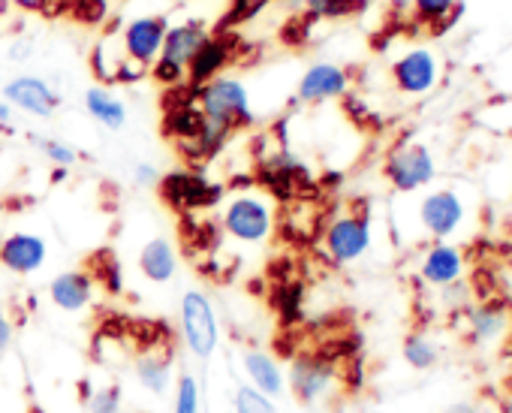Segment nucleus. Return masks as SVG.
I'll return each instance as SVG.
<instances>
[{
	"mask_svg": "<svg viewBox=\"0 0 512 413\" xmlns=\"http://www.w3.org/2000/svg\"><path fill=\"white\" fill-rule=\"evenodd\" d=\"M311 19H350L368 7V0H302Z\"/></svg>",
	"mask_w": 512,
	"mask_h": 413,
	"instance_id": "24",
	"label": "nucleus"
},
{
	"mask_svg": "<svg viewBox=\"0 0 512 413\" xmlns=\"http://www.w3.org/2000/svg\"><path fill=\"white\" fill-rule=\"evenodd\" d=\"M419 275H422V281H428L434 287H452L464 275V257L455 245L434 242L419 263Z\"/></svg>",
	"mask_w": 512,
	"mask_h": 413,
	"instance_id": "18",
	"label": "nucleus"
},
{
	"mask_svg": "<svg viewBox=\"0 0 512 413\" xmlns=\"http://www.w3.org/2000/svg\"><path fill=\"white\" fill-rule=\"evenodd\" d=\"M335 383H338V365H335V359H329L323 353L296 356L290 365V374H287V386L305 404L323 401L335 389Z\"/></svg>",
	"mask_w": 512,
	"mask_h": 413,
	"instance_id": "8",
	"label": "nucleus"
},
{
	"mask_svg": "<svg viewBox=\"0 0 512 413\" xmlns=\"http://www.w3.org/2000/svg\"><path fill=\"white\" fill-rule=\"evenodd\" d=\"M31 55H34V46H31V43H25V40L10 46V58H13V61H28Z\"/></svg>",
	"mask_w": 512,
	"mask_h": 413,
	"instance_id": "35",
	"label": "nucleus"
},
{
	"mask_svg": "<svg viewBox=\"0 0 512 413\" xmlns=\"http://www.w3.org/2000/svg\"><path fill=\"white\" fill-rule=\"evenodd\" d=\"M241 371L247 377V386H253L256 392H263L269 398H281L287 392V371L278 362V356H272L269 350H244L241 353Z\"/></svg>",
	"mask_w": 512,
	"mask_h": 413,
	"instance_id": "16",
	"label": "nucleus"
},
{
	"mask_svg": "<svg viewBox=\"0 0 512 413\" xmlns=\"http://www.w3.org/2000/svg\"><path fill=\"white\" fill-rule=\"evenodd\" d=\"M344 94H350V73L341 64L332 61H317L311 64L299 85H296V100L305 106H320L329 100H341Z\"/></svg>",
	"mask_w": 512,
	"mask_h": 413,
	"instance_id": "13",
	"label": "nucleus"
},
{
	"mask_svg": "<svg viewBox=\"0 0 512 413\" xmlns=\"http://www.w3.org/2000/svg\"><path fill=\"white\" fill-rule=\"evenodd\" d=\"M88 410L91 413H124V395L118 386H97L88 395Z\"/></svg>",
	"mask_w": 512,
	"mask_h": 413,
	"instance_id": "30",
	"label": "nucleus"
},
{
	"mask_svg": "<svg viewBox=\"0 0 512 413\" xmlns=\"http://www.w3.org/2000/svg\"><path fill=\"white\" fill-rule=\"evenodd\" d=\"M278 296H284V302H278L281 314H284L287 320H296V317L302 314V287H299V284H284V287L278 290Z\"/></svg>",
	"mask_w": 512,
	"mask_h": 413,
	"instance_id": "31",
	"label": "nucleus"
},
{
	"mask_svg": "<svg viewBox=\"0 0 512 413\" xmlns=\"http://www.w3.org/2000/svg\"><path fill=\"white\" fill-rule=\"evenodd\" d=\"M157 190H160V199L169 205V209H175L181 215L211 209V205H217L220 196H223V187L214 184L205 172H196V169L163 172L160 181H157Z\"/></svg>",
	"mask_w": 512,
	"mask_h": 413,
	"instance_id": "5",
	"label": "nucleus"
},
{
	"mask_svg": "<svg viewBox=\"0 0 512 413\" xmlns=\"http://www.w3.org/2000/svg\"><path fill=\"white\" fill-rule=\"evenodd\" d=\"M97 293V281L91 278L88 269H70L52 278L49 284V299L58 311L64 314H82L85 308H91Z\"/></svg>",
	"mask_w": 512,
	"mask_h": 413,
	"instance_id": "17",
	"label": "nucleus"
},
{
	"mask_svg": "<svg viewBox=\"0 0 512 413\" xmlns=\"http://www.w3.org/2000/svg\"><path fill=\"white\" fill-rule=\"evenodd\" d=\"M196 106L211 124H220L226 130H241L256 121L250 88L238 76H217L208 85L196 88Z\"/></svg>",
	"mask_w": 512,
	"mask_h": 413,
	"instance_id": "3",
	"label": "nucleus"
},
{
	"mask_svg": "<svg viewBox=\"0 0 512 413\" xmlns=\"http://www.w3.org/2000/svg\"><path fill=\"white\" fill-rule=\"evenodd\" d=\"M139 272L151 284H169L178 275V248L166 236H154L139 248Z\"/></svg>",
	"mask_w": 512,
	"mask_h": 413,
	"instance_id": "19",
	"label": "nucleus"
},
{
	"mask_svg": "<svg viewBox=\"0 0 512 413\" xmlns=\"http://www.w3.org/2000/svg\"><path fill=\"white\" fill-rule=\"evenodd\" d=\"M172 413H202V389H199V380L190 371H184L175 380V389H172Z\"/></svg>",
	"mask_w": 512,
	"mask_h": 413,
	"instance_id": "26",
	"label": "nucleus"
},
{
	"mask_svg": "<svg viewBox=\"0 0 512 413\" xmlns=\"http://www.w3.org/2000/svg\"><path fill=\"white\" fill-rule=\"evenodd\" d=\"M160 175H163V172H160L154 163H148V160H139V163L133 166V184H136V187H157Z\"/></svg>",
	"mask_w": 512,
	"mask_h": 413,
	"instance_id": "32",
	"label": "nucleus"
},
{
	"mask_svg": "<svg viewBox=\"0 0 512 413\" xmlns=\"http://www.w3.org/2000/svg\"><path fill=\"white\" fill-rule=\"evenodd\" d=\"M49 260V245L37 233H10L0 239V266L13 275H34L46 266Z\"/></svg>",
	"mask_w": 512,
	"mask_h": 413,
	"instance_id": "15",
	"label": "nucleus"
},
{
	"mask_svg": "<svg viewBox=\"0 0 512 413\" xmlns=\"http://www.w3.org/2000/svg\"><path fill=\"white\" fill-rule=\"evenodd\" d=\"M235 52H238V37L235 34H211L199 52L193 55V61L187 64V85L193 88H202L208 85L211 79L223 76V70L235 61Z\"/></svg>",
	"mask_w": 512,
	"mask_h": 413,
	"instance_id": "14",
	"label": "nucleus"
},
{
	"mask_svg": "<svg viewBox=\"0 0 512 413\" xmlns=\"http://www.w3.org/2000/svg\"><path fill=\"white\" fill-rule=\"evenodd\" d=\"M464 218H467V209L455 190H434L419 202V224L437 242L455 236Z\"/></svg>",
	"mask_w": 512,
	"mask_h": 413,
	"instance_id": "11",
	"label": "nucleus"
},
{
	"mask_svg": "<svg viewBox=\"0 0 512 413\" xmlns=\"http://www.w3.org/2000/svg\"><path fill=\"white\" fill-rule=\"evenodd\" d=\"M82 103H85V112H88L100 127H106V130H112V133L124 130L127 121H130L127 103H124L112 88H106V85L88 88L85 97H82Z\"/></svg>",
	"mask_w": 512,
	"mask_h": 413,
	"instance_id": "20",
	"label": "nucleus"
},
{
	"mask_svg": "<svg viewBox=\"0 0 512 413\" xmlns=\"http://www.w3.org/2000/svg\"><path fill=\"white\" fill-rule=\"evenodd\" d=\"M211 37L208 25L202 19H187L178 25H169L160 58L151 64L148 76L160 85V88H178L187 82V64L193 61V55L199 52V46Z\"/></svg>",
	"mask_w": 512,
	"mask_h": 413,
	"instance_id": "2",
	"label": "nucleus"
},
{
	"mask_svg": "<svg viewBox=\"0 0 512 413\" xmlns=\"http://www.w3.org/2000/svg\"><path fill=\"white\" fill-rule=\"evenodd\" d=\"M413 13L422 25H431L437 31V25L452 28V19L461 13V7H455V0H413Z\"/></svg>",
	"mask_w": 512,
	"mask_h": 413,
	"instance_id": "23",
	"label": "nucleus"
},
{
	"mask_svg": "<svg viewBox=\"0 0 512 413\" xmlns=\"http://www.w3.org/2000/svg\"><path fill=\"white\" fill-rule=\"evenodd\" d=\"M371 242H374V233H371V218L365 212L338 215L326 227V236H323V248L338 266L359 263L371 251Z\"/></svg>",
	"mask_w": 512,
	"mask_h": 413,
	"instance_id": "7",
	"label": "nucleus"
},
{
	"mask_svg": "<svg viewBox=\"0 0 512 413\" xmlns=\"http://www.w3.org/2000/svg\"><path fill=\"white\" fill-rule=\"evenodd\" d=\"M389 76H392V85L401 94L422 97V94L434 91V85L440 79V64H437V58H434L431 49L416 46V49H410V52H404L401 58L392 61Z\"/></svg>",
	"mask_w": 512,
	"mask_h": 413,
	"instance_id": "10",
	"label": "nucleus"
},
{
	"mask_svg": "<svg viewBox=\"0 0 512 413\" xmlns=\"http://www.w3.org/2000/svg\"><path fill=\"white\" fill-rule=\"evenodd\" d=\"M470 335L476 341H494L506 332V314L494 305H479L470 311Z\"/></svg>",
	"mask_w": 512,
	"mask_h": 413,
	"instance_id": "22",
	"label": "nucleus"
},
{
	"mask_svg": "<svg viewBox=\"0 0 512 413\" xmlns=\"http://www.w3.org/2000/svg\"><path fill=\"white\" fill-rule=\"evenodd\" d=\"M269 4V0H232V10H229V25L232 19H253L256 13H260L263 7Z\"/></svg>",
	"mask_w": 512,
	"mask_h": 413,
	"instance_id": "33",
	"label": "nucleus"
},
{
	"mask_svg": "<svg viewBox=\"0 0 512 413\" xmlns=\"http://www.w3.org/2000/svg\"><path fill=\"white\" fill-rule=\"evenodd\" d=\"M383 175L398 193H413L434 181L437 163H434V154L428 145L410 142V145H398L389 151V157L383 163Z\"/></svg>",
	"mask_w": 512,
	"mask_h": 413,
	"instance_id": "6",
	"label": "nucleus"
},
{
	"mask_svg": "<svg viewBox=\"0 0 512 413\" xmlns=\"http://www.w3.org/2000/svg\"><path fill=\"white\" fill-rule=\"evenodd\" d=\"M13 341H16V326H13V320L4 311H0V359L10 353Z\"/></svg>",
	"mask_w": 512,
	"mask_h": 413,
	"instance_id": "34",
	"label": "nucleus"
},
{
	"mask_svg": "<svg viewBox=\"0 0 512 413\" xmlns=\"http://www.w3.org/2000/svg\"><path fill=\"white\" fill-rule=\"evenodd\" d=\"M136 383L151 395H166L172 386V359L166 353H142L133 365Z\"/></svg>",
	"mask_w": 512,
	"mask_h": 413,
	"instance_id": "21",
	"label": "nucleus"
},
{
	"mask_svg": "<svg viewBox=\"0 0 512 413\" xmlns=\"http://www.w3.org/2000/svg\"><path fill=\"white\" fill-rule=\"evenodd\" d=\"M278 224V212L272 196L241 190L226 199L223 212H220V227L223 233L238 242V245H263L272 239Z\"/></svg>",
	"mask_w": 512,
	"mask_h": 413,
	"instance_id": "1",
	"label": "nucleus"
},
{
	"mask_svg": "<svg viewBox=\"0 0 512 413\" xmlns=\"http://www.w3.org/2000/svg\"><path fill=\"white\" fill-rule=\"evenodd\" d=\"M509 368H512V362H509Z\"/></svg>",
	"mask_w": 512,
	"mask_h": 413,
	"instance_id": "40",
	"label": "nucleus"
},
{
	"mask_svg": "<svg viewBox=\"0 0 512 413\" xmlns=\"http://www.w3.org/2000/svg\"><path fill=\"white\" fill-rule=\"evenodd\" d=\"M67 178V169H55V181H64Z\"/></svg>",
	"mask_w": 512,
	"mask_h": 413,
	"instance_id": "38",
	"label": "nucleus"
},
{
	"mask_svg": "<svg viewBox=\"0 0 512 413\" xmlns=\"http://www.w3.org/2000/svg\"><path fill=\"white\" fill-rule=\"evenodd\" d=\"M232 407L235 413H281L275 407V398L263 395V392H256L253 386H238L235 389V398H232Z\"/></svg>",
	"mask_w": 512,
	"mask_h": 413,
	"instance_id": "28",
	"label": "nucleus"
},
{
	"mask_svg": "<svg viewBox=\"0 0 512 413\" xmlns=\"http://www.w3.org/2000/svg\"><path fill=\"white\" fill-rule=\"evenodd\" d=\"M34 142H37V148L46 154V160H49L55 169H70V166H76V163H79V151H76L70 142H64V139L34 136Z\"/></svg>",
	"mask_w": 512,
	"mask_h": 413,
	"instance_id": "27",
	"label": "nucleus"
},
{
	"mask_svg": "<svg viewBox=\"0 0 512 413\" xmlns=\"http://www.w3.org/2000/svg\"><path fill=\"white\" fill-rule=\"evenodd\" d=\"M437 359H440V350H437V344L428 335H419V332L407 335V341H404V362L410 368L428 371V368H434Z\"/></svg>",
	"mask_w": 512,
	"mask_h": 413,
	"instance_id": "25",
	"label": "nucleus"
},
{
	"mask_svg": "<svg viewBox=\"0 0 512 413\" xmlns=\"http://www.w3.org/2000/svg\"><path fill=\"white\" fill-rule=\"evenodd\" d=\"M368 413H383V410H368Z\"/></svg>",
	"mask_w": 512,
	"mask_h": 413,
	"instance_id": "39",
	"label": "nucleus"
},
{
	"mask_svg": "<svg viewBox=\"0 0 512 413\" xmlns=\"http://www.w3.org/2000/svg\"><path fill=\"white\" fill-rule=\"evenodd\" d=\"M443 413H476V407H473V404H467V401H458V404H449Z\"/></svg>",
	"mask_w": 512,
	"mask_h": 413,
	"instance_id": "36",
	"label": "nucleus"
},
{
	"mask_svg": "<svg viewBox=\"0 0 512 413\" xmlns=\"http://www.w3.org/2000/svg\"><path fill=\"white\" fill-rule=\"evenodd\" d=\"M4 100L34 118H52L61 106V94L43 79L31 73H19L10 82H4Z\"/></svg>",
	"mask_w": 512,
	"mask_h": 413,
	"instance_id": "12",
	"label": "nucleus"
},
{
	"mask_svg": "<svg viewBox=\"0 0 512 413\" xmlns=\"http://www.w3.org/2000/svg\"><path fill=\"white\" fill-rule=\"evenodd\" d=\"M10 118H13V106L7 100H0V127L10 124Z\"/></svg>",
	"mask_w": 512,
	"mask_h": 413,
	"instance_id": "37",
	"label": "nucleus"
},
{
	"mask_svg": "<svg viewBox=\"0 0 512 413\" xmlns=\"http://www.w3.org/2000/svg\"><path fill=\"white\" fill-rule=\"evenodd\" d=\"M178 332L187 353L199 362L211 359L220 347V323L214 302L202 290H187L178 305Z\"/></svg>",
	"mask_w": 512,
	"mask_h": 413,
	"instance_id": "4",
	"label": "nucleus"
},
{
	"mask_svg": "<svg viewBox=\"0 0 512 413\" xmlns=\"http://www.w3.org/2000/svg\"><path fill=\"white\" fill-rule=\"evenodd\" d=\"M169 31V19L166 16H136L124 25L121 31V52L124 61L151 70V64L160 58L163 40Z\"/></svg>",
	"mask_w": 512,
	"mask_h": 413,
	"instance_id": "9",
	"label": "nucleus"
},
{
	"mask_svg": "<svg viewBox=\"0 0 512 413\" xmlns=\"http://www.w3.org/2000/svg\"><path fill=\"white\" fill-rule=\"evenodd\" d=\"M91 278L94 281H100V287L106 290V293H121V287H124V272H121V266H118V260L112 257V254H97L94 257V272H91Z\"/></svg>",
	"mask_w": 512,
	"mask_h": 413,
	"instance_id": "29",
	"label": "nucleus"
}]
</instances>
